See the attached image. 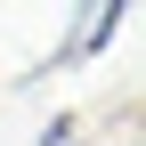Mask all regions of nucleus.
Masks as SVG:
<instances>
[{
    "label": "nucleus",
    "instance_id": "nucleus-1",
    "mask_svg": "<svg viewBox=\"0 0 146 146\" xmlns=\"http://www.w3.org/2000/svg\"><path fill=\"white\" fill-rule=\"evenodd\" d=\"M114 25H122V8H114V0H106V8H81V16H73V33H65V49H57L49 65H89L106 41H114Z\"/></svg>",
    "mask_w": 146,
    "mask_h": 146
},
{
    "label": "nucleus",
    "instance_id": "nucleus-2",
    "mask_svg": "<svg viewBox=\"0 0 146 146\" xmlns=\"http://www.w3.org/2000/svg\"><path fill=\"white\" fill-rule=\"evenodd\" d=\"M73 138H81V114H57V122L41 130V146H73Z\"/></svg>",
    "mask_w": 146,
    "mask_h": 146
}]
</instances>
